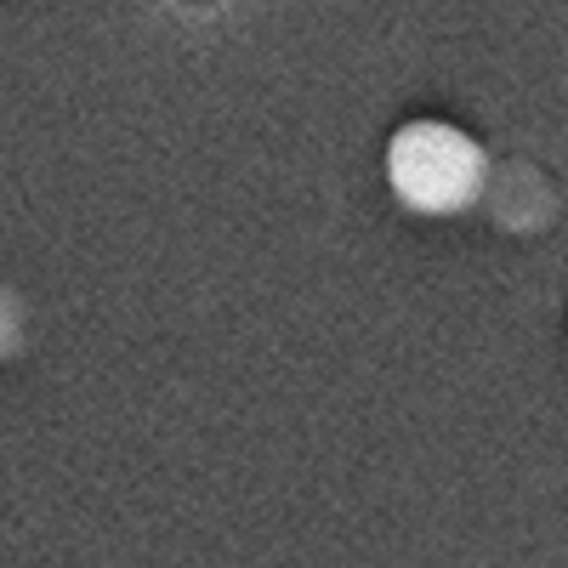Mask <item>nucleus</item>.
I'll return each instance as SVG.
<instances>
[{
    "mask_svg": "<svg viewBox=\"0 0 568 568\" xmlns=\"http://www.w3.org/2000/svg\"><path fill=\"white\" fill-rule=\"evenodd\" d=\"M387 171H393V187H398L404 205L455 211L478 194L484 154H478V142L460 136L444 120H409L387 149Z\"/></svg>",
    "mask_w": 568,
    "mask_h": 568,
    "instance_id": "f257e3e1",
    "label": "nucleus"
}]
</instances>
